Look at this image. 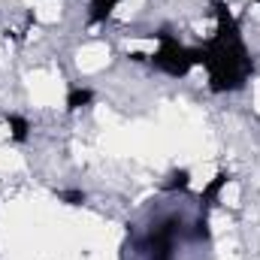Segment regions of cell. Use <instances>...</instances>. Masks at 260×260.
Instances as JSON below:
<instances>
[{"mask_svg": "<svg viewBox=\"0 0 260 260\" xmlns=\"http://www.w3.org/2000/svg\"><path fill=\"white\" fill-rule=\"evenodd\" d=\"M218 9V34L209 46L194 49V64L209 70V88L212 91H239L245 79L251 76V58L239 37V27L224 3H215Z\"/></svg>", "mask_w": 260, "mask_h": 260, "instance_id": "6da1fadb", "label": "cell"}, {"mask_svg": "<svg viewBox=\"0 0 260 260\" xmlns=\"http://www.w3.org/2000/svg\"><path fill=\"white\" fill-rule=\"evenodd\" d=\"M154 37L160 40V49L151 55V64L157 70H164L167 76H188L191 67H194V49H185L170 30H160Z\"/></svg>", "mask_w": 260, "mask_h": 260, "instance_id": "7a4b0ae2", "label": "cell"}, {"mask_svg": "<svg viewBox=\"0 0 260 260\" xmlns=\"http://www.w3.org/2000/svg\"><path fill=\"white\" fill-rule=\"evenodd\" d=\"M115 6H118V0H91V21H103V18H109Z\"/></svg>", "mask_w": 260, "mask_h": 260, "instance_id": "3957f363", "label": "cell"}, {"mask_svg": "<svg viewBox=\"0 0 260 260\" xmlns=\"http://www.w3.org/2000/svg\"><path fill=\"white\" fill-rule=\"evenodd\" d=\"M91 100H94V94H91L88 88H73L70 97H67V109H82V106H88Z\"/></svg>", "mask_w": 260, "mask_h": 260, "instance_id": "277c9868", "label": "cell"}, {"mask_svg": "<svg viewBox=\"0 0 260 260\" xmlns=\"http://www.w3.org/2000/svg\"><path fill=\"white\" fill-rule=\"evenodd\" d=\"M227 182H230V176H227V173H218V176H215V182H212V185L203 191V200H206V203H212V200L218 197V191H221Z\"/></svg>", "mask_w": 260, "mask_h": 260, "instance_id": "5b68a950", "label": "cell"}, {"mask_svg": "<svg viewBox=\"0 0 260 260\" xmlns=\"http://www.w3.org/2000/svg\"><path fill=\"white\" fill-rule=\"evenodd\" d=\"M9 127H12V136L21 142V139H27V121L21 118V115H9Z\"/></svg>", "mask_w": 260, "mask_h": 260, "instance_id": "8992f818", "label": "cell"}, {"mask_svg": "<svg viewBox=\"0 0 260 260\" xmlns=\"http://www.w3.org/2000/svg\"><path fill=\"white\" fill-rule=\"evenodd\" d=\"M191 185V176H188V170H176L173 176H170V182H167V188H188Z\"/></svg>", "mask_w": 260, "mask_h": 260, "instance_id": "52a82bcc", "label": "cell"}, {"mask_svg": "<svg viewBox=\"0 0 260 260\" xmlns=\"http://www.w3.org/2000/svg\"><path fill=\"white\" fill-rule=\"evenodd\" d=\"M61 200H64L67 206H82L85 203V194L82 191H61Z\"/></svg>", "mask_w": 260, "mask_h": 260, "instance_id": "ba28073f", "label": "cell"}, {"mask_svg": "<svg viewBox=\"0 0 260 260\" xmlns=\"http://www.w3.org/2000/svg\"><path fill=\"white\" fill-rule=\"evenodd\" d=\"M254 3H260V0H254Z\"/></svg>", "mask_w": 260, "mask_h": 260, "instance_id": "9c48e42d", "label": "cell"}]
</instances>
